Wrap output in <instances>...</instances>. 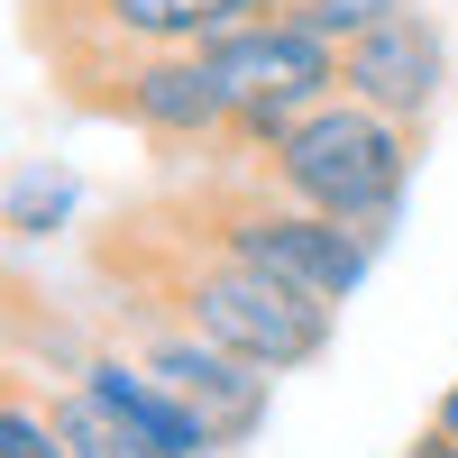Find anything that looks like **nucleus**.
<instances>
[{"instance_id":"obj_1","label":"nucleus","mask_w":458,"mask_h":458,"mask_svg":"<svg viewBox=\"0 0 458 458\" xmlns=\"http://www.w3.org/2000/svg\"><path fill=\"white\" fill-rule=\"evenodd\" d=\"M257 183H276V193L312 202L330 220H358L386 248L403 220V193H412V120H394L358 92H330L257 157Z\"/></svg>"},{"instance_id":"obj_2","label":"nucleus","mask_w":458,"mask_h":458,"mask_svg":"<svg viewBox=\"0 0 458 458\" xmlns=\"http://www.w3.org/2000/svg\"><path fill=\"white\" fill-rule=\"evenodd\" d=\"M165 302H174L193 330H211L220 349H239V358L276 367V376L321 367L330 339H339V302L302 293V284H284V276H266V266L229 257V248H211V239H202V257H183L174 276H165Z\"/></svg>"},{"instance_id":"obj_3","label":"nucleus","mask_w":458,"mask_h":458,"mask_svg":"<svg viewBox=\"0 0 458 458\" xmlns=\"http://www.w3.org/2000/svg\"><path fill=\"white\" fill-rule=\"evenodd\" d=\"M193 229H202L211 248L266 266V276H284V284H302V293H321V302H358V284L376 276V257H386L358 220H330V211H312V202L276 193V183L220 193Z\"/></svg>"},{"instance_id":"obj_4","label":"nucleus","mask_w":458,"mask_h":458,"mask_svg":"<svg viewBox=\"0 0 458 458\" xmlns=\"http://www.w3.org/2000/svg\"><path fill=\"white\" fill-rule=\"evenodd\" d=\"M211 73L229 92V147H248V157H266L312 101L339 92V37H321L312 19H248L211 37Z\"/></svg>"},{"instance_id":"obj_5","label":"nucleus","mask_w":458,"mask_h":458,"mask_svg":"<svg viewBox=\"0 0 458 458\" xmlns=\"http://www.w3.org/2000/svg\"><path fill=\"white\" fill-rule=\"evenodd\" d=\"M110 110L157 147H220L229 92L211 73V47H129L110 64Z\"/></svg>"},{"instance_id":"obj_6","label":"nucleus","mask_w":458,"mask_h":458,"mask_svg":"<svg viewBox=\"0 0 458 458\" xmlns=\"http://www.w3.org/2000/svg\"><path fill=\"white\" fill-rule=\"evenodd\" d=\"M138 358H147V367H157L165 386H174V394L211 422V440H220V449H248V440L266 431V412H276V367H257V358H239V349H220V339H211V330H193V321L157 330Z\"/></svg>"},{"instance_id":"obj_7","label":"nucleus","mask_w":458,"mask_h":458,"mask_svg":"<svg viewBox=\"0 0 458 458\" xmlns=\"http://www.w3.org/2000/svg\"><path fill=\"white\" fill-rule=\"evenodd\" d=\"M339 92H358V101H376V110H394V120L422 129L449 101V37H440V19L431 10H394L367 37H349V47H339Z\"/></svg>"},{"instance_id":"obj_8","label":"nucleus","mask_w":458,"mask_h":458,"mask_svg":"<svg viewBox=\"0 0 458 458\" xmlns=\"http://www.w3.org/2000/svg\"><path fill=\"white\" fill-rule=\"evenodd\" d=\"M83 386H92V394H110V403H120L129 422L147 431V440L165 449V458H220L211 422H202V412L183 403V394H174L147 358H129V349H92V358H83Z\"/></svg>"},{"instance_id":"obj_9","label":"nucleus","mask_w":458,"mask_h":458,"mask_svg":"<svg viewBox=\"0 0 458 458\" xmlns=\"http://www.w3.org/2000/svg\"><path fill=\"white\" fill-rule=\"evenodd\" d=\"M110 47H211L248 28V0H83Z\"/></svg>"},{"instance_id":"obj_10","label":"nucleus","mask_w":458,"mask_h":458,"mask_svg":"<svg viewBox=\"0 0 458 458\" xmlns=\"http://www.w3.org/2000/svg\"><path fill=\"white\" fill-rule=\"evenodd\" d=\"M47 403H55V422H64L73 458H165V449L147 440L120 403H110V394H92V386H64V394H47Z\"/></svg>"},{"instance_id":"obj_11","label":"nucleus","mask_w":458,"mask_h":458,"mask_svg":"<svg viewBox=\"0 0 458 458\" xmlns=\"http://www.w3.org/2000/svg\"><path fill=\"white\" fill-rule=\"evenodd\" d=\"M73 211H83V183H73L64 165H28V174H10V239H19V248L64 239Z\"/></svg>"},{"instance_id":"obj_12","label":"nucleus","mask_w":458,"mask_h":458,"mask_svg":"<svg viewBox=\"0 0 458 458\" xmlns=\"http://www.w3.org/2000/svg\"><path fill=\"white\" fill-rule=\"evenodd\" d=\"M0 458H73V440H64V422H55V403H28V394L0 403Z\"/></svg>"},{"instance_id":"obj_13","label":"nucleus","mask_w":458,"mask_h":458,"mask_svg":"<svg viewBox=\"0 0 458 458\" xmlns=\"http://www.w3.org/2000/svg\"><path fill=\"white\" fill-rule=\"evenodd\" d=\"M394 10H412V0H302L293 19H312L321 37H339V47H349V37H367L376 19H394Z\"/></svg>"},{"instance_id":"obj_14","label":"nucleus","mask_w":458,"mask_h":458,"mask_svg":"<svg viewBox=\"0 0 458 458\" xmlns=\"http://www.w3.org/2000/svg\"><path fill=\"white\" fill-rule=\"evenodd\" d=\"M403 458H458V431H440V422H431V431H422V440H412Z\"/></svg>"},{"instance_id":"obj_15","label":"nucleus","mask_w":458,"mask_h":458,"mask_svg":"<svg viewBox=\"0 0 458 458\" xmlns=\"http://www.w3.org/2000/svg\"><path fill=\"white\" fill-rule=\"evenodd\" d=\"M431 422H440V431H458V376L440 386V403H431Z\"/></svg>"}]
</instances>
